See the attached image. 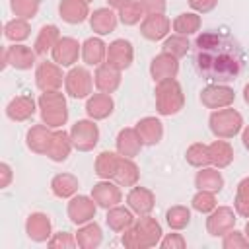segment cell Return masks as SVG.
<instances>
[{
	"instance_id": "obj_41",
	"label": "cell",
	"mask_w": 249,
	"mask_h": 249,
	"mask_svg": "<svg viewBox=\"0 0 249 249\" xmlns=\"http://www.w3.org/2000/svg\"><path fill=\"white\" fill-rule=\"evenodd\" d=\"M187 161L193 165V167H206L210 163V152H208V144H202V142H196V144H191L187 148V154H185Z\"/></svg>"
},
{
	"instance_id": "obj_39",
	"label": "cell",
	"mask_w": 249,
	"mask_h": 249,
	"mask_svg": "<svg viewBox=\"0 0 249 249\" xmlns=\"http://www.w3.org/2000/svg\"><path fill=\"white\" fill-rule=\"evenodd\" d=\"M144 16H146V10L142 8V4L138 0H130L128 4H124L119 10V19L124 25H136L144 19Z\"/></svg>"
},
{
	"instance_id": "obj_26",
	"label": "cell",
	"mask_w": 249,
	"mask_h": 249,
	"mask_svg": "<svg viewBox=\"0 0 249 249\" xmlns=\"http://www.w3.org/2000/svg\"><path fill=\"white\" fill-rule=\"evenodd\" d=\"M53 132L51 126H47L45 123L43 124H35L27 130V148L35 154H47V148L51 144V138H53Z\"/></svg>"
},
{
	"instance_id": "obj_17",
	"label": "cell",
	"mask_w": 249,
	"mask_h": 249,
	"mask_svg": "<svg viewBox=\"0 0 249 249\" xmlns=\"http://www.w3.org/2000/svg\"><path fill=\"white\" fill-rule=\"evenodd\" d=\"M179 72V62L173 54L169 53H160L152 58V64H150V74L156 82H163V80H173Z\"/></svg>"
},
{
	"instance_id": "obj_20",
	"label": "cell",
	"mask_w": 249,
	"mask_h": 249,
	"mask_svg": "<svg viewBox=\"0 0 249 249\" xmlns=\"http://www.w3.org/2000/svg\"><path fill=\"white\" fill-rule=\"evenodd\" d=\"M93 82H95V88L103 93H113L119 86H121V70L113 68L111 64L103 62L97 66L95 74H93Z\"/></svg>"
},
{
	"instance_id": "obj_25",
	"label": "cell",
	"mask_w": 249,
	"mask_h": 249,
	"mask_svg": "<svg viewBox=\"0 0 249 249\" xmlns=\"http://www.w3.org/2000/svg\"><path fill=\"white\" fill-rule=\"evenodd\" d=\"M72 148H74V146H72V140H70V132L54 130L45 156L51 158L53 161H64V160L70 156Z\"/></svg>"
},
{
	"instance_id": "obj_13",
	"label": "cell",
	"mask_w": 249,
	"mask_h": 249,
	"mask_svg": "<svg viewBox=\"0 0 249 249\" xmlns=\"http://www.w3.org/2000/svg\"><path fill=\"white\" fill-rule=\"evenodd\" d=\"M64 76L56 62H41L35 72V84L41 91H54L62 86Z\"/></svg>"
},
{
	"instance_id": "obj_21",
	"label": "cell",
	"mask_w": 249,
	"mask_h": 249,
	"mask_svg": "<svg viewBox=\"0 0 249 249\" xmlns=\"http://www.w3.org/2000/svg\"><path fill=\"white\" fill-rule=\"evenodd\" d=\"M113 99H111V93H93L88 97V103H86V113L89 119L93 121H101V119H107L111 113H113Z\"/></svg>"
},
{
	"instance_id": "obj_27",
	"label": "cell",
	"mask_w": 249,
	"mask_h": 249,
	"mask_svg": "<svg viewBox=\"0 0 249 249\" xmlns=\"http://www.w3.org/2000/svg\"><path fill=\"white\" fill-rule=\"evenodd\" d=\"M142 140L136 132V128H123L117 136V152L124 158H134L142 150Z\"/></svg>"
},
{
	"instance_id": "obj_2",
	"label": "cell",
	"mask_w": 249,
	"mask_h": 249,
	"mask_svg": "<svg viewBox=\"0 0 249 249\" xmlns=\"http://www.w3.org/2000/svg\"><path fill=\"white\" fill-rule=\"evenodd\" d=\"M160 241H161V226L150 214L140 216V220L134 222L123 233V245L128 249H146L158 245Z\"/></svg>"
},
{
	"instance_id": "obj_40",
	"label": "cell",
	"mask_w": 249,
	"mask_h": 249,
	"mask_svg": "<svg viewBox=\"0 0 249 249\" xmlns=\"http://www.w3.org/2000/svg\"><path fill=\"white\" fill-rule=\"evenodd\" d=\"M29 23L27 19H21V18H16V19H10L6 25H4V35L6 39L14 41V43H19V41H25L29 37Z\"/></svg>"
},
{
	"instance_id": "obj_5",
	"label": "cell",
	"mask_w": 249,
	"mask_h": 249,
	"mask_svg": "<svg viewBox=\"0 0 249 249\" xmlns=\"http://www.w3.org/2000/svg\"><path fill=\"white\" fill-rule=\"evenodd\" d=\"M208 124H210V130L216 138H233L241 126H243V117L235 111V109H230V107H224V109H216L212 111L210 119H208Z\"/></svg>"
},
{
	"instance_id": "obj_43",
	"label": "cell",
	"mask_w": 249,
	"mask_h": 249,
	"mask_svg": "<svg viewBox=\"0 0 249 249\" xmlns=\"http://www.w3.org/2000/svg\"><path fill=\"white\" fill-rule=\"evenodd\" d=\"M233 206H235V214H239L241 218H249V177L239 181Z\"/></svg>"
},
{
	"instance_id": "obj_22",
	"label": "cell",
	"mask_w": 249,
	"mask_h": 249,
	"mask_svg": "<svg viewBox=\"0 0 249 249\" xmlns=\"http://www.w3.org/2000/svg\"><path fill=\"white\" fill-rule=\"evenodd\" d=\"M134 128H136V132H138V136H140V140H142L144 146H154L163 136V124L156 117H144V119H140Z\"/></svg>"
},
{
	"instance_id": "obj_30",
	"label": "cell",
	"mask_w": 249,
	"mask_h": 249,
	"mask_svg": "<svg viewBox=\"0 0 249 249\" xmlns=\"http://www.w3.org/2000/svg\"><path fill=\"white\" fill-rule=\"evenodd\" d=\"M138 177H140V171H138V165L132 161V158L121 156L113 181L119 187H134L138 183Z\"/></svg>"
},
{
	"instance_id": "obj_37",
	"label": "cell",
	"mask_w": 249,
	"mask_h": 249,
	"mask_svg": "<svg viewBox=\"0 0 249 249\" xmlns=\"http://www.w3.org/2000/svg\"><path fill=\"white\" fill-rule=\"evenodd\" d=\"M119 160H121V154H115V152H101L95 160V173L97 177L101 179H113L115 177V171H117V165H119Z\"/></svg>"
},
{
	"instance_id": "obj_46",
	"label": "cell",
	"mask_w": 249,
	"mask_h": 249,
	"mask_svg": "<svg viewBox=\"0 0 249 249\" xmlns=\"http://www.w3.org/2000/svg\"><path fill=\"white\" fill-rule=\"evenodd\" d=\"M39 4H41V0H10L12 12L21 19L35 18L39 12Z\"/></svg>"
},
{
	"instance_id": "obj_53",
	"label": "cell",
	"mask_w": 249,
	"mask_h": 249,
	"mask_svg": "<svg viewBox=\"0 0 249 249\" xmlns=\"http://www.w3.org/2000/svg\"><path fill=\"white\" fill-rule=\"evenodd\" d=\"M109 2V8H115V10H121L124 4H128L130 0H107Z\"/></svg>"
},
{
	"instance_id": "obj_11",
	"label": "cell",
	"mask_w": 249,
	"mask_h": 249,
	"mask_svg": "<svg viewBox=\"0 0 249 249\" xmlns=\"http://www.w3.org/2000/svg\"><path fill=\"white\" fill-rule=\"evenodd\" d=\"M35 56L37 53L31 51L29 47L25 45H10L4 49V54H2V66H14L16 70H29L33 64H35Z\"/></svg>"
},
{
	"instance_id": "obj_42",
	"label": "cell",
	"mask_w": 249,
	"mask_h": 249,
	"mask_svg": "<svg viewBox=\"0 0 249 249\" xmlns=\"http://www.w3.org/2000/svg\"><path fill=\"white\" fill-rule=\"evenodd\" d=\"M165 220H167V224H169L171 230H183L191 222V210L187 206H181V204L171 206L165 212Z\"/></svg>"
},
{
	"instance_id": "obj_50",
	"label": "cell",
	"mask_w": 249,
	"mask_h": 249,
	"mask_svg": "<svg viewBox=\"0 0 249 249\" xmlns=\"http://www.w3.org/2000/svg\"><path fill=\"white\" fill-rule=\"evenodd\" d=\"M218 0H189V6L198 14H208L216 8Z\"/></svg>"
},
{
	"instance_id": "obj_16",
	"label": "cell",
	"mask_w": 249,
	"mask_h": 249,
	"mask_svg": "<svg viewBox=\"0 0 249 249\" xmlns=\"http://www.w3.org/2000/svg\"><path fill=\"white\" fill-rule=\"evenodd\" d=\"M51 53H53V60L58 66H72L82 54V45L74 37H60Z\"/></svg>"
},
{
	"instance_id": "obj_24",
	"label": "cell",
	"mask_w": 249,
	"mask_h": 249,
	"mask_svg": "<svg viewBox=\"0 0 249 249\" xmlns=\"http://www.w3.org/2000/svg\"><path fill=\"white\" fill-rule=\"evenodd\" d=\"M6 115L12 121L23 123L35 115V101L29 95H18L6 105Z\"/></svg>"
},
{
	"instance_id": "obj_29",
	"label": "cell",
	"mask_w": 249,
	"mask_h": 249,
	"mask_svg": "<svg viewBox=\"0 0 249 249\" xmlns=\"http://www.w3.org/2000/svg\"><path fill=\"white\" fill-rule=\"evenodd\" d=\"M82 58L88 66H99L107 58V45L99 37H89L82 45Z\"/></svg>"
},
{
	"instance_id": "obj_19",
	"label": "cell",
	"mask_w": 249,
	"mask_h": 249,
	"mask_svg": "<svg viewBox=\"0 0 249 249\" xmlns=\"http://www.w3.org/2000/svg\"><path fill=\"white\" fill-rule=\"evenodd\" d=\"M25 233L31 241H37V243H43V241H49L53 231H51V218L43 212H33L27 216V222H25Z\"/></svg>"
},
{
	"instance_id": "obj_36",
	"label": "cell",
	"mask_w": 249,
	"mask_h": 249,
	"mask_svg": "<svg viewBox=\"0 0 249 249\" xmlns=\"http://www.w3.org/2000/svg\"><path fill=\"white\" fill-rule=\"evenodd\" d=\"M208 152H210V163L214 167H218V169L228 167L231 163V160H233V150L224 138L214 140L212 144H208Z\"/></svg>"
},
{
	"instance_id": "obj_45",
	"label": "cell",
	"mask_w": 249,
	"mask_h": 249,
	"mask_svg": "<svg viewBox=\"0 0 249 249\" xmlns=\"http://www.w3.org/2000/svg\"><path fill=\"white\" fill-rule=\"evenodd\" d=\"M193 208L200 214H210L214 208H216V193L212 191H204V189H198V193L193 196Z\"/></svg>"
},
{
	"instance_id": "obj_7",
	"label": "cell",
	"mask_w": 249,
	"mask_h": 249,
	"mask_svg": "<svg viewBox=\"0 0 249 249\" xmlns=\"http://www.w3.org/2000/svg\"><path fill=\"white\" fill-rule=\"evenodd\" d=\"M64 88H66V93L76 97V99L89 97L91 95V88H93V76L88 72V68L74 66L64 76Z\"/></svg>"
},
{
	"instance_id": "obj_44",
	"label": "cell",
	"mask_w": 249,
	"mask_h": 249,
	"mask_svg": "<svg viewBox=\"0 0 249 249\" xmlns=\"http://www.w3.org/2000/svg\"><path fill=\"white\" fill-rule=\"evenodd\" d=\"M189 39L185 37V35H179V33H175V35H171V37H167L165 41H163V53H169V54H173L175 58H181V56H185L187 53H189Z\"/></svg>"
},
{
	"instance_id": "obj_51",
	"label": "cell",
	"mask_w": 249,
	"mask_h": 249,
	"mask_svg": "<svg viewBox=\"0 0 249 249\" xmlns=\"http://www.w3.org/2000/svg\"><path fill=\"white\" fill-rule=\"evenodd\" d=\"M146 14H163L165 10V0H138Z\"/></svg>"
},
{
	"instance_id": "obj_4",
	"label": "cell",
	"mask_w": 249,
	"mask_h": 249,
	"mask_svg": "<svg viewBox=\"0 0 249 249\" xmlns=\"http://www.w3.org/2000/svg\"><path fill=\"white\" fill-rule=\"evenodd\" d=\"M39 111L41 119L47 126L58 128L68 121V109H66V99L64 95L54 89V91H43L39 97Z\"/></svg>"
},
{
	"instance_id": "obj_3",
	"label": "cell",
	"mask_w": 249,
	"mask_h": 249,
	"mask_svg": "<svg viewBox=\"0 0 249 249\" xmlns=\"http://www.w3.org/2000/svg\"><path fill=\"white\" fill-rule=\"evenodd\" d=\"M185 105V93L181 84L173 80H163L158 82L156 86V109L160 115H175L183 109Z\"/></svg>"
},
{
	"instance_id": "obj_54",
	"label": "cell",
	"mask_w": 249,
	"mask_h": 249,
	"mask_svg": "<svg viewBox=\"0 0 249 249\" xmlns=\"http://www.w3.org/2000/svg\"><path fill=\"white\" fill-rule=\"evenodd\" d=\"M241 140H243V146L249 150V126L243 130V134H241Z\"/></svg>"
},
{
	"instance_id": "obj_35",
	"label": "cell",
	"mask_w": 249,
	"mask_h": 249,
	"mask_svg": "<svg viewBox=\"0 0 249 249\" xmlns=\"http://www.w3.org/2000/svg\"><path fill=\"white\" fill-rule=\"evenodd\" d=\"M58 39H60V33H58V27H56V25H53V23L43 25V27L39 29L37 39H35L33 51L43 56V54H47L49 51H53V47L58 43Z\"/></svg>"
},
{
	"instance_id": "obj_48",
	"label": "cell",
	"mask_w": 249,
	"mask_h": 249,
	"mask_svg": "<svg viewBox=\"0 0 249 249\" xmlns=\"http://www.w3.org/2000/svg\"><path fill=\"white\" fill-rule=\"evenodd\" d=\"M51 247H54V249H72V247H76L78 245V241H76V235H72V233H68V231H58V233H54V235H51V239L47 241Z\"/></svg>"
},
{
	"instance_id": "obj_57",
	"label": "cell",
	"mask_w": 249,
	"mask_h": 249,
	"mask_svg": "<svg viewBox=\"0 0 249 249\" xmlns=\"http://www.w3.org/2000/svg\"><path fill=\"white\" fill-rule=\"evenodd\" d=\"M86 2H91V0H86Z\"/></svg>"
},
{
	"instance_id": "obj_18",
	"label": "cell",
	"mask_w": 249,
	"mask_h": 249,
	"mask_svg": "<svg viewBox=\"0 0 249 249\" xmlns=\"http://www.w3.org/2000/svg\"><path fill=\"white\" fill-rule=\"evenodd\" d=\"M126 202H128V208L138 214V216H148L152 210H154V204H156V196L150 189L146 187H132L126 195Z\"/></svg>"
},
{
	"instance_id": "obj_56",
	"label": "cell",
	"mask_w": 249,
	"mask_h": 249,
	"mask_svg": "<svg viewBox=\"0 0 249 249\" xmlns=\"http://www.w3.org/2000/svg\"><path fill=\"white\" fill-rule=\"evenodd\" d=\"M245 235H247V239H249V220H247V224H245V231H243Z\"/></svg>"
},
{
	"instance_id": "obj_15",
	"label": "cell",
	"mask_w": 249,
	"mask_h": 249,
	"mask_svg": "<svg viewBox=\"0 0 249 249\" xmlns=\"http://www.w3.org/2000/svg\"><path fill=\"white\" fill-rule=\"evenodd\" d=\"M91 198L95 200L97 206L109 210V208H113L121 202L123 195H121V189H119L117 183H111L109 179H103V181H99L91 187Z\"/></svg>"
},
{
	"instance_id": "obj_34",
	"label": "cell",
	"mask_w": 249,
	"mask_h": 249,
	"mask_svg": "<svg viewBox=\"0 0 249 249\" xmlns=\"http://www.w3.org/2000/svg\"><path fill=\"white\" fill-rule=\"evenodd\" d=\"M78 187H80L78 179L74 175H70V173H58L51 181V191L58 198H72L76 195Z\"/></svg>"
},
{
	"instance_id": "obj_6",
	"label": "cell",
	"mask_w": 249,
	"mask_h": 249,
	"mask_svg": "<svg viewBox=\"0 0 249 249\" xmlns=\"http://www.w3.org/2000/svg\"><path fill=\"white\" fill-rule=\"evenodd\" d=\"M70 140H72V146L80 152L93 150L99 142V128L93 123V119L91 121L84 119V121L74 123L72 128H70Z\"/></svg>"
},
{
	"instance_id": "obj_49",
	"label": "cell",
	"mask_w": 249,
	"mask_h": 249,
	"mask_svg": "<svg viewBox=\"0 0 249 249\" xmlns=\"http://www.w3.org/2000/svg\"><path fill=\"white\" fill-rule=\"evenodd\" d=\"M160 245L163 249H185L187 247V241L181 233H167L165 237H161Z\"/></svg>"
},
{
	"instance_id": "obj_23",
	"label": "cell",
	"mask_w": 249,
	"mask_h": 249,
	"mask_svg": "<svg viewBox=\"0 0 249 249\" xmlns=\"http://www.w3.org/2000/svg\"><path fill=\"white\" fill-rule=\"evenodd\" d=\"M58 14L66 23H82L86 18H89V8L86 0H60Z\"/></svg>"
},
{
	"instance_id": "obj_9",
	"label": "cell",
	"mask_w": 249,
	"mask_h": 249,
	"mask_svg": "<svg viewBox=\"0 0 249 249\" xmlns=\"http://www.w3.org/2000/svg\"><path fill=\"white\" fill-rule=\"evenodd\" d=\"M235 220V212L230 206H218L206 218V231L214 237H224L230 230H233Z\"/></svg>"
},
{
	"instance_id": "obj_12",
	"label": "cell",
	"mask_w": 249,
	"mask_h": 249,
	"mask_svg": "<svg viewBox=\"0 0 249 249\" xmlns=\"http://www.w3.org/2000/svg\"><path fill=\"white\" fill-rule=\"evenodd\" d=\"M132 58H134V51H132L130 41H126V39H115L107 47V58H105V62L111 64L113 68L121 70V72L126 70L132 64Z\"/></svg>"
},
{
	"instance_id": "obj_32",
	"label": "cell",
	"mask_w": 249,
	"mask_h": 249,
	"mask_svg": "<svg viewBox=\"0 0 249 249\" xmlns=\"http://www.w3.org/2000/svg\"><path fill=\"white\" fill-rule=\"evenodd\" d=\"M195 185H196V189L220 193L224 187V177L218 171V167H200V171L195 177Z\"/></svg>"
},
{
	"instance_id": "obj_8",
	"label": "cell",
	"mask_w": 249,
	"mask_h": 249,
	"mask_svg": "<svg viewBox=\"0 0 249 249\" xmlns=\"http://www.w3.org/2000/svg\"><path fill=\"white\" fill-rule=\"evenodd\" d=\"M233 99H235V93L226 84H208L200 91V103L208 109H214V111L230 107L233 103Z\"/></svg>"
},
{
	"instance_id": "obj_14",
	"label": "cell",
	"mask_w": 249,
	"mask_h": 249,
	"mask_svg": "<svg viewBox=\"0 0 249 249\" xmlns=\"http://www.w3.org/2000/svg\"><path fill=\"white\" fill-rule=\"evenodd\" d=\"M169 29H171V21L163 14H146L144 19L140 21V33L148 41H160L167 37Z\"/></svg>"
},
{
	"instance_id": "obj_38",
	"label": "cell",
	"mask_w": 249,
	"mask_h": 249,
	"mask_svg": "<svg viewBox=\"0 0 249 249\" xmlns=\"http://www.w3.org/2000/svg\"><path fill=\"white\" fill-rule=\"evenodd\" d=\"M173 31L179 33V35H193L200 29V16L198 14H193V12H185V14H179L173 23H171Z\"/></svg>"
},
{
	"instance_id": "obj_1",
	"label": "cell",
	"mask_w": 249,
	"mask_h": 249,
	"mask_svg": "<svg viewBox=\"0 0 249 249\" xmlns=\"http://www.w3.org/2000/svg\"><path fill=\"white\" fill-rule=\"evenodd\" d=\"M243 60L241 45L224 29L202 31L195 41L196 68L214 84H226L237 78L243 68Z\"/></svg>"
},
{
	"instance_id": "obj_10",
	"label": "cell",
	"mask_w": 249,
	"mask_h": 249,
	"mask_svg": "<svg viewBox=\"0 0 249 249\" xmlns=\"http://www.w3.org/2000/svg\"><path fill=\"white\" fill-rule=\"evenodd\" d=\"M95 210H97L95 200L86 195L72 196L68 202V218L76 226H84V224L91 222L95 218Z\"/></svg>"
},
{
	"instance_id": "obj_55",
	"label": "cell",
	"mask_w": 249,
	"mask_h": 249,
	"mask_svg": "<svg viewBox=\"0 0 249 249\" xmlns=\"http://www.w3.org/2000/svg\"><path fill=\"white\" fill-rule=\"evenodd\" d=\"M243 99H245V103L249 105V84L243 88Z\"/></svg>"
},
{
	"instance_id": "obj_33",
	"label": "cell",
	"mask_w": 249,
	"mask_h": 249,
	"mask_svg": "<svg viewBox=\"0 0 249 249\" xmlns=\"http://www.w3.org/2000/svg\"><path fill=\"white\" fill-rule=\"evenodd\" d=\"M76 241H78V247H82V249H95V247H99L101 241H103V233H101L99 224L88 222V224L80 226V230L76 233Z\"/></svg>"
},
{
	"instance_id": "obj_52",
	"label": "cell",
	"mask_w": 249,
	"mask_h": 249,
	"mask_svg": "<svg viewBox=\"0 0 249 249\" xmlns=\"http://www.w3.org/2000/svg\"><path fill=\"white\" fill-rule=\"evenodd\" d=\"M12 177H14L12 167H10L8 163H0V187H2V189H6V187L10 185Z\"/></svg>"
},
{
	"instance_id": "obj_28",
	"label": "cell",
	"mask_w": 249,
	"mask_h": 249,
	"mask_svg": "<svg viewBox=\"0 0 249 249\" xmlns=\"http://www.w3.org/2000/svg\"><path fill=\"white\" fill-rule=\"evenodd\" d=\"M89 25L97 35H107L117 27V14L111 8H97L89 14Z\"/></svg>"
},
{
	"instance_id": "obj_31",
	"label": "cell",
	"mask_w": 249,
	"mask_h": 249,
	"mask_svg": "<svg viewBox=\"0 0 249 249\" xmlns=\"http://www.w3.org/2000/svg\"><path fill=\"white\" fill-rule=\"evenodd\" d=\"M105 222L107 226L117 231V233H123L124 230H128L132 224H134V216H132V210L130 208H124V206H113L107 210V216H105Z\"/></svg>"
},
{
	"instance_id": "obj_47",
	"label": "cell",
	"mask_w": 249,
	"mask_h": 249,
	"mask_svg": "<svg viewBox=\"0 0 249 249\" xmlns=\"http://www.w3.org/2000/svg\"><path fill=\"white\" fill-rule=\"evenodd\" d=\"M222 247L224 249H245V247H249V239L245 233H241L237 230H230L222 239Z\"/></svg>"
}]
</instances>
